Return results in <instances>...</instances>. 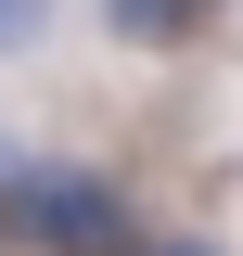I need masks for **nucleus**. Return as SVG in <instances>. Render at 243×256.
Masks as SVG:
<instances>
[{"label":"nucleus","instance_id":"obj_5","mask_svg":"<svg viewBox=\"0 0 243 256\" xmlns=\"http://www.w3.org/2000/svg\"><path fill=\"white\" fill-rule=\"evenodd\" d=\"M154 256H218V244H154Z\"/></svg>","mask_w":243,"mask_h":256},{"label":"nucleus","instance_id":"obj_1","mask_svg":"<svg viewBox=\"0 0 243 256\" xmlns=\"http://www.w3.org/2000/svg\"><path fill=\"white\" fill-rule=\"evenodd\" d=\"M0 244H38V256H116V244H128V192L102 180V166H13Z\"/></svg>","mask_w":243,"mask_h":256},{"label":"nucleus","instance_id":"obj_3","mask_svg":"<svg viewBox=\"0 0 243 256\" xmlns=\"http://www.w3.org/2000/svg\"><path fill=\"white\" fill-rule=\"evenodd\" d=\"M38 26H52V0H0V52H26Z\"/></svg>","mask_w":243,"mask_h":256},{"label":"nucleus","instance_id":"obj_4","mask_svg":"<svg viewBox=\"0 0 243 256\" xmlns=\"http://www.w3.org/2000/svg\"><path fill=\"white\" fill-rule=\"evenodd\" d=\"M13 166H26V154H13V141H0V205H13Z\"/></svg>","mask_w":243,"mask_h":256},{"label":"nucleus","instance_id":"obj_2","mask_svg":"<svg viewBox=\"0 0 243 256\" xmlns=\"http://www.w3.org/2000/svg\"><path fill=\"white\" fill-rule=\"evenodd\" d=\"M116 13V38H141V52H180V38L218 26V0H102Z\"/></svg>","mask_w":243,"mask_h":256}]
</instances>
